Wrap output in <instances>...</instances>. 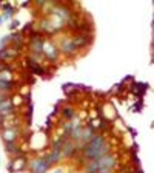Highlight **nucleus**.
Segmentation results:
<instances>
[{"mask_svg": "<svg viewBox=\"0 0 154 173\" xmlns=\"http://www.w3.org/2000/svg\"><path fill=\"white\" fill-rule=\"evenodd\" d=\"M82 153L86 159H100L110 153V145L105 142V136L103 135H94L92 139L83 147Z\"/></svg>", "mask_w": 154, "mask_h": 173, "instance_id": "1", "label": "nucleus"}, {"mask_svg": "<svg viewBox=\"0 0 154 173\" xmlns=\"http://www.w3.org/2000/svg\"><path fill=\"white\" fill-rule=\"evenodd\" d=\"M72 43H74V46L77 48H83L86 46L88 43H91L92 40V33H80V34H74V36L71 37Z\"/></svg>", "mask_w": 154, "mask_h": 173, "instance_id": "2", "label": "nucleus"}, {"mask_svg": "<svg viewBox=\"0 0 154 173\" xmlns=\"http://www.w3.org/2000/svg\"><path fill=\"white\" fill-rule=\"evenodd\" d=\"M117 162V159L114 156H111V155H106L103 158H100L97 159V164H99V172H111L112 169H114V165Z\"/></svg>", "mask_w": 154, "mask_h": 173, "instance_id": "3", "label": "nucleus"}, {"mask_svg": "<svg viewBox=\"0 0 154 173\" xmlns=\"http://www.w3.org/2000/svg\"><path fill=\"white\" fill-rule=\"evenodd\" d=\"M42 54L46 57V59H49V60H57L59 59V51H57V48L56 45L52 43V42H43V46H42Z\"/></svg>", "mask_w": 154, "mask_h": 173, "instance_id": "4", "label": "nucleus"}, {"mask_svg": "<svg viewBox=\"0 0 154 173\" xmlns=\"http://www.w3.org/2000/svg\"><path fill=\"white\" fill-rule=\"evenodd\" d=\"M29 169H31V173H46L49 170V165L43 158H37L31 162Z\"/></svg>", "mask_w": 154, "mask_h": 173, "instance_id": "5", "label": "nucleus"}, {"mask_svg": "<svg viewBox=\"0 0 154 173\" xmlns=\"http://www.w3.org/2000/svg\"><path fill=\"white\" fill-rule=\"evenodd\" d=\"M60 50H62L65 54H68V56H72V54L77 51V48L74 46V43H72L71 37H65L62 42H60Z\"/></svg>", "mask_w": 154, "mask_h": 173, "instance_id": "6", "label": "nucleus"}, {"mask_svg": "<svg viewBox=\"0 0 154 173\" xmlns=\"http://www.w3.org/2000/svg\"><path fill=\"white\" fill-rule=\"evenodd\" d=\"M12 111H14V107H12V102L11 99H6L3 104H0V117H8L12 114Z\"/></svg>", "mask_w": 154, "mask_h": 173, "instance_id": "7", "label": "nucleus"}, {"mask_svg": "<svg viewBox=\"0 0 154 173\" xmlns=\"http://www.w3.org/2000/svg\"><path fill=\"white\" fill-rule=\"evenodd\" d=\"M92 136H94V130H92L90 125H85V127H82V131H80V138H79V141H82V142H86V144H88V142L92 139Z\"/></svg>", "mask_w": 154, "mask_h": 173, "instance_id": "8", "label": "nucleus"}, {"mask_svg": "<svg viewBox=\"0 0 154 173\" xmlns=\"http://www.w3.org/2000/svg\"><path fill=\"white\" fill-rule=\"evenodd\" d=\"M17 56V51L14 48H2L0 50V60H12Z\"/></svg>", "mask_w": 154, "mask_h": 173, "instance_id": "9", "label": "nucleus"}, {"mask_svg": "<svg viewBox=\"0 0 154 173\" xmlns=\"http://www.w3.org/2000/svg\"><path fill=\"white\" fill-rule=\"evenodd\" d=\"M2 138H3L5 144L6 142H16V139H17V130L16 128H6V130H3Z\"/></svg>", "mask_w": 154, "mask_h": 173, "instance_id": "10", "label": "nucleus"}, {"mask_svg": "<svg viewBox=\"0 0 154 173\" xmlns=\"http://www.w3.org/2000/svg\"><path fill=\"white\" fill-rule=\"evenodd\" d=\"M43 159H45L46 162H48V165L51 167L52 164H57V162L62 161V153H60V151H52V150H51V153L46 155Z\"/></svg>", "mask_w": 154, "mask_h": 173, "instance_id": "11", "label": "nucleus"}, {"mask_svg": "<svg viewBox=\"0 0 154 173\" xmlns=\"http://www.w3.org/2000/svg\"><path fill=\"white\" fill-rule=\"evenodd\" d=\"M90 127L92 130H106L108 128V121L103 119V117H96V119L91 122Z\"/></svg>", "mask_w": 154, "mask_h": 173, "instance_id": "12", "label": "nucleus"}, {"mask_svg": "<svg viewBox=\"0 0 154 173\" xmlns=\"http://www.w3.org/2000/svg\"><path fill=\"white\" fill-rule=\"evenodd\" d=\"M23 169H25V158L23 156H17L14 159V162H12V165H11V170L12 172H20Z\"/></svg>", "mask_w": 154, "mask_h": 173, "instance_id": "13", "label": "nucleus"}, {"mask_svg": "<svg viewBox=\"0 0 154 173\" xmlns=\"http://www.w3.org/2000/svg\"><path fill=\"white\" fill-rule=\"evenodd\" d=\"M5 147H6V151H8L9 155H19L20 153V150H19L16 142H6Z\"/></svg>", "mask_w": 154, "mask_h": 173, "instance_id": "14", "label": "nucleus"}, {"mask_svg": "<svg viewBox=\"0 0 154 173\" xmlns=\"http://www.w3.org/2000/svg\"><path fill=\"white\" fill-rule=\"evenodd\" d=\"M0 80L2 82H12V73L6 68V70L0 71Z\"/></svg>", "mask_w": 154, "mask_h": 173, "instance_id": "15", "label": "nucleus"}, {"mask_svg": "<svg viewBox=\"0 0 154 173\" xmlns=\"http://www.w3.org/2000/svg\"><path fill=\"white\" fill-rule=\"evenodd\" d=\"M62 114H63V117H66V119H74V108L72 107H65L62 110Z\"/></svg>", "mask_w": 154, "mask_h": 173, "instance_id": "16", "label": "nucleus"}, {"mask_svg": "<svg viewBox=\"0 0 154 173\" xmlns=\"http://www.w3.org/2000/svg\"><path fill=\"white\" fill-rule=\"evenodd\" d=\"M12 87H14V84H12V82H2V80H0V93L9 91Z\"/></svg>", "mask_w": 154, "mask_h": 173, "instance_id": "17", "label": "nucleus"}, {"mask_svg": "<svg viewBox=\"0 0 154 173\" xmlns=\"http://www.w3.org/2000/svg\"><path fill=\"white\" fill-rule=\"evenodd\" d=\"M106 117H108V119H114V117H116V110L114 108H112V107H110V105H106Z\"/></svg>", "mask_w": 154, "mask_h": 173, "instance_id": "18", "label": "nucleus"}, {"mask_svg": "<svg viewBox=\"0 0 154 173\" xmlns=\"http://www.w3.org/2000/svg\"><path fill=\"white\" fill-rule=\"evenodd\" d=\"M11 102H12V107H16V105H22L23 99L22 96H14V98H11Z\"/></svg>", "mask_w": 154, "mask_h": 173, "instance_id": "19", "label": "nucleus"}, {"mask_svg": "<svg viewBox=\"0 0 154 173\" xmlns=\"http://www.w3.org/2000/svg\"><path fill=\"white\" fill-rule=\"evenodd\" d=\"M6 99H9L8 94H6V93H0V104H3Z\"/></svg>", "mask_w": 154, "mask_h": 173, "instance_id": "20", "label": "nucleus"}, {"mask_svg": "<svg viewBox=\"0 0 154 173\" xmlns=\"http://www.w3.org/2000/svg\"><path fill=\"white\" fill-rule=\"evenodd\" d=\"M17 26H19V22H17V20H14V22L11 23V30H16Z\"/></svg>", "mask_w": 154, "mask_h": 173, "instance_id": "21", "label": "nucleus"}, {"mask_svg": "<svg viewBox=\"0 0 154 173\" xmlns=\"http://www.w3.org/2000/svg\"><path fill=\"white\" fill-rule=\"evenodd\" d=\"M2 20H3V19H2V17H0V23H2Z\"/></svg>", "mask_w": 154, "mask_h": 173, "instance_id": "22", "label": "nucleus"}]
</instances>
